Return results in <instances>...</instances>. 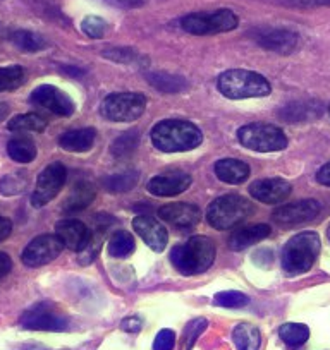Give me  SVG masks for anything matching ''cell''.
Segmentation results:
<instances>
[{
	"instance_id": "cell-48",
	"label": "cell",
	"mask_w": 330,
	"mask_h": 350,
	"mask_svg": "<svg viewBox=\"0 0 330 350\" xmlns=\"http://www.w3.org/2000/svg\"><path fill=\"white\" fill-rule=\"evenodd\" d=\"M9 112H11V109H9V105H8V103L0 102V122H2V120H5V119H8Z\"/></svg>"
},
{
	"instance_id": "cell-45",
	"label": "cell",
	"mask_w": 330,
	"mask_h": 350,
	"mask_svg": "<svg viewBox=\"0 0 330 350\" xmlns=\"http://www.w3.org/2000/svg\"><path fill=\"white\" fill-rule=\"evenodd\" d=\"M316 180H318L322 186L330 187V161H329V163L323 165L322 168H320L318 174H316Z\"/></svg>"
},
{
	"instance_id": "cell-21",
	"label": "cell",
	"mask_w": 330,
	"mask_h": 350,
	"mask_svg": "<svg viewBox=\"0 0 330 350\" xmlns=\"http://www.w3.org/2000/svg\"><path fill=\"white\" fill-rule=\"evenodd\" d=\"M268 235H270V227L265 224L238 228V230L229 237V247H231L232 251H244V249H248L250 245L267 239Z\"/></svg>"
},
{
	"instance_id": "cell-9",
	"label": "cell",
	"mask_w": 330,
	"mask_h": 350,
	"mask_svg": "<svg viewBox=\"0 0 330 350\" xmlns=\"http://www.w3.org/2000/svg\"><path fill=\"white\" fill-rule=\"evenodd\" d=\"M19 323L23 328L33 332H66L69 328V319L49 302L33 306L21 316Z\"/></svg>"
},
{
	"instance_id": "cell-50",
	"label": "cell",
	"mask_w": 330,
	"mask_h": 350,
	"mask_svg": "<svg viewBox=\"0 0 330 350\" xmlns=\"http://www.w3.org/2000/svg\"><path fill=\"white\" fill-rule=\"evenodd\" d=\"M327 235H329V241H330V225H329V228H327Z\"/></svg>"
},
{
	"instance_id": "cell-32",
	"label": "cell",
	"mask_w": 330,
	"mask_h": 350,
	"mask_svg": "<svg viewBox=\"0 0 330 350\" xmlns=\"http://www.w3.org/2000/svg\"><path fill=\"white\" fill-rule=\"evenodd\" d=\"M138 144H140V133L138 131H127L123 133L112 144V154L116 158H127L136 151Z\"/></svg>"
},
{
	"instance_id": "cell-24",
	"label": "cell",
	"mask_w": 330,
	"mask_h": 350,
	"mask_svg": "<svg viewBox=\"0 0 330 350\" xmlns=\"http://www.w3.org/2000/svg\"><path fill=\"white\" fill-rule=\"evenodd\" d=\"M97 131L92 127H86V129H76L69 131V133H64L60 136L59 144L60 148H64L66 151L71 153H83V151L92 150L93 143H95Z\"/></svg>"
},
{
	"instance_id": "cell-4",
	"label": "cell",
	"mask_w": 330,
	"mask_h": 350,
	"mask_svg": "<svg viewBox=\"0 0 330 350\" xmlns=\"http://www.w3.org/2000/svg\"><path fill=\"white\" fill-rule=\"evenodd\" d=\"M320 252V237L315 232H303L285 242L282 249V268L288 275H301L313 267Z\"/></svg>"
},
{
	"instance_id": "cell-44",
	"label": "cell",
	"mask_w": 330,
	"mask_h": 350,
	"mask_svg": "<svg viewBox=\"0 0 330 350\" xmlns=\"http://www.w3.org/2000/svg\"><path fill=\"white\" fill-rule=\"evenodd\" d=\"M12 259L9 258L8 252H0V278H4L5 275L11 271Z\"/></svg>"
},
{
	"instance_id": "cell-18",
	"label": "cell",
	"mask_w": 330,
	"mask_h": 350,
	"mask_svg": "<svg viewBox=\"0 0 330 350\" xmlns=\"http://www.w3.org/2000/svg\"><path fill=\"white\" fill-rule=\"evenodd\" d=\"M292 186L284 179H260L250 186V194L265 204L284 203L291 194Z\"/></svg>"
},
{
	"instance_id": "cell-51",
	"label": "cell",
	"mask_w": 330,
	"mask_h": 350,
	"mask_svg": "<svg viewBox=\"0 0 330 350\" xmlns=\"http://www.w3.org/2000/svg\"><path fill=\"white\" fill-rule=\"evenodd\" d=\"M329 113H330V107H329Z\"/></svg>"
},
{
	"instance_id": "cell-31",
	"label": "cell",
	"mask_w": 330,
	"mask_h": 350,
	"mask_svg": "<svg viewBox=\"0 0 330 350\" xmlns=\"http://www.w3.org/2000/svg\"><path fill=\"white\" fill-rule=\"evenodd\" d=\"M8 127L11 131H14V133H28V131L42 133V131H45L47 122L38 113H23V116L12 117L9 120Z\"/></svg>"
},
{
	"instance_id": "cell-22",
	"label": "cell",
	"mask_w": 330,
	"mask_h": 350,
	"mask_svg": "<svg viewBox=\"0 0 330 350\" xmlns=\"http://www.w3.org/2000/svg\"><path fill=\"white\" fill-rule=\"evenodd\" d=\"M322 116V105L318 102H292L279 110V117L284 122H309Z\"/></svg>"
},
{
	"instance_id": "cell-35",
	"label": "cell",
	"mask_w": 330,
	"mask_h": 350,
	"mask_svg": "<svg viewBox=\"0 0 330 350\" xmlns=\"http://www.w3.org/2000/svg\"><path fill=\"white\" fill-rule=\"evenodd\" d=\"M25 81V69L18 64L8 67H0V93L16 90Z\"/></svg>"
},
{
	"instance_id": "cell-5",
	"label": "cell",
	"mask_w": 330,
	"mask_h": 350,
	"mask_svg": "<svg viewBox=\"0 0 330 350\" xmlns=\"http://www.w3.org/2000/svg\"><path fill=\"white\" fill-rule=\"evenodd\" d=\"M255 215L253 203L239 196V194H225L217 198L207 210V220L217 230H229L238 227Z\"/></svg>"
},
{
	"instance_id": "cell-38",
	"label": "cell",
	"mask_w": 330,
	"mask_h": 350,
	"mask_svg": "<svg viewBox=\"0 0 330 350\" xmlns=\"http://www.w3.org/2000/svg\"><path fill=\"white\" fill-rule=\"evenodd\" d=\"M26 186H28V179L25 174L5 175L4 179L0 180V193L5 196H14V194H21Z\"/></svg>"
},
{
	"instance_id": "cell-30",
	"label": "cell",
	"mask_w": 330,
	"mask_h": 350,
	"mask_svg": "<svg viewBox=\"0 0 330 350\" xmlns=\"http://www.w3.org/2000/svg\"><path fill=\"white\" fill-rule=\"evenodd\" d=\"M134 247H136V242H134V237L127 230L114 232L109 241V254L117 259L127 258V256L133 254Z\"/></svg>"
},
{
	"instance_id": "cell-26",
	"label": "cell",
	"mask_w": 330,
	"mask_h": 350,
	"mask_svg": "<svg viewBox=\"0 0 330 350\" xmlns=\"http://www.w3.org/2000/svg\"><path fill=\"white\" fill-rule=\"evenodd\" d=\"M148 83L162 93H169V95H176V93L186 92L190 84L184 77L174 76V74L167 72H151L148 74Z\"/></svg>"
},
{
	"instance_id": "cell-36",
	"label": "cell",
	"mask_w": 330,
	"mask_h": 350,
	"mask_svg": "<svg viewBox=\"0 0 330 350\" xmlns=\"http://www.w3.org/2000/svg\"><path fill=\"white\" fill-rule=\"evenodd\" d=\"M215 306H220V308H229V309H239L248 306L250 297L242 292L238 291H225L220 294L215 295Z\"/></svg>"
},
{
	"instance_id": "cell-39",
	"label": "cell",
	"mask_w": 330,
	"mask_h": 350,
	"mask_svg": "<svg viewBox=\"0 0 330 350\" xmlns=\"http://www.w3.org/2000/svg\"><path fill=\"white\" fill-rule=\"evenodd\" d=\"M81 29H83V33L88 38L99 40L105 35L107 23L102 18H99V16H88V18H85L83 23H81Z\"/></svg>"
},
{
	"instance_id": "cell-49",
	"label": "cell",
	"mask_w": 330,
	"mask_h": 350,
	"mask_svg": "<svg viewBox=\"0 0 330 350\" xmlns=\"http://www.w3.org/2000/svg\"><path fill=\"white\" fill-rule=\"evenodd\" d=\"M64 72L71 74V76H74V77L83 76V70H81V69H76V67H64Z\"/></svg>"
},
{
	"instance_id": "cell-11",
	"label": "cell",
	"mask_w": 330,
	"mask_h": 350,
	"mask_svg": "<svg viewBox=\"0 0 330 350\" xmlns=\"http://www.w3.org/2000/svg\"><path fill=\"white\" fill-rule=\"evenodd\" d=\"M64 244L55 234L38 235L33 239L23 251V262L29 268H38L43 265H49L50 261L57 258L62 252Z\"/></svg>"
},
{
	"instance_id": "cell-8",
	"label": "cell",
	"mask_w": 330,
	"mask_h": 350,
	"mask_svg": "<svg viewBox=\"0 0 330 350\" xmlns=\"http://www.w3.org/2000/svg\"><path fill=\"white\" fill-rule=\"evenodd\" d=\"M144 109H147V98L141 93H112L103 98L100 113L112 122H131L140 119Z\"/></svg>"
},
{
	"instance_id": "cell-41",
	"label": "cell",
	"mask_w": 330,
	"mask_h": 350,
	"mask_svg": "<svg viewBox=\"0 0 330 350\" xmlns=\"http://www.w3.org/2000/svg\"><path fill=\"white\" fill-rule=\"evenodd\" d=\"M176 347V333L173 329H160L155 336L153 350H174Z\"/></svg>"
},
{
	"instance_id": "cell-13",
	"label": "cell",
	"mask_w": 330,
	"mask_h": 350,
	"mask_svg": "<svg viewBox=\"0 0 330 350\" xmlns=\"http://www.w3.org/2000/svg\"><path fill=\"white\" fill-rule=\"evenodd\" d=\"M320 213V203L315 200H303L296 203L284 204L277 208L272 215L274 221L281 227H294V225L306 224L313 220Z\"/></svg>"
},
{
	"instance_id": "cell-10",
	"label": "cell",
	"mask_w": 330,
	"mask_h": 350,
	"mask_svg": "<svg viewBox=\"0 0 330 350\" xmlns=\"http://www.w3.org/2000/svg\"><path fill=\"white\" fill-rule=\"evenodd\" d=\"M67 179V170L60 161H53L49 167L40 172L38 179H36V187L33 191L31 203L35 208H42L49 204L60 189L64 187Z\"/></svg>"
},
{
	"instance_id": "cell-42",
	"label": "cell",
	"mask_w": 330,
	"mask_h": 350,
	"mask_svg": "<svg viewBox=\"0 0 330 350\" xmlns=\"http://www.w3.org/2000/svg\"><path fill=\"white\" fill-rule=\"evenodd\" d=\"M282 5L294 9H315V8H329L330 0H279Z\"/></svg>"
},
{
	"instance_id": "cell-27",
	"label": "cell",
	"mask_w": 330,
	"mask_h": 350,
	"mask_svg": "<svg viewBox=\"0 0 330 350\" xmlns=\"http://www.w3.org/2000/svg\"><path fill=\"white\" fill-rule=\"evenodd\" d=\"M140 183V174L136 170H127L123 174H114L107 175L102 179L103 189L109 191V193L119 194V193H127V191L134 189Z\"/></svg>"
},
{
	"instance_id": "cell-16",
	"label": "cell",
	"mask_w": 330,
	"mask_h": 350,
	"mask_svg": "<svg viewBox=\"0 0 330 350\" xmlns=\"http://www.w3.org/2000/svg\"><path fill=\"white\" fill-rule=\"evenodd\" d=\"M158 217L176 228H193L201 220V210L191 203H170L158 210Z\"/></svg>"
},
{
	"instance_id": "cell-3",
	"label": "cell",
	"mask_w": 330,
	"mask_h": 350,
	"mask_svg": "<svg viewBox=\"0 0 330 350\" xmlns=\"http://www.w3.org/2000/svg\"><path fill=\"white\" fill-rule=\"evenodd\" d=\"M217 88L229 100L262 98V96H268L272 92L267 77L255 70L246 69H231L222 72L218 76Z\"/></svg>"
},
{
	"instance_id": "cell-29",
	"label": "cell",
	"mask_w": 330,
	"mask_h": 350,
	"mask_svg": "<svg viewBox=\"0 0 330 350\" xmlns=\"http://www.w3.org/2000/svg\"><path fill=\"white\" fill-rule=\"evenodd\" d=\"M279 336L289 349H299L309 338V328L301 323H285L279 328Z\"/></svg>"
},
{
	"instance_id": "cell-40",
	"label": "cell",
	"mask_w": 330,
	"mask_h": 350,
	"mask_svg": "<svg viewBox=\"0 0 330 350\" xmlns=\"http://www.w3.org/2000/svg\"><path fill=\"white\" fill-rule=\"evenodd\" d=\"M103 57L119 64H131L140 59V55L131 49H109L103 52Z\"/></svg>"
},
{
	"instance_id": "cell-1",
	"label": "cell",
	"mask_w": 330,
	"mask_h": 350,
	"mask_svg": "<svg viewBox=\"0 0 330 350\" xmlns=\"http://www.w3.org/2000/svg\"><path fill=\"white\" fill-rule=\"evenodd\" d=\"M151 143L164 153H183L194 150L203 141V134L193 122L179 119L162 120L151 129Z\"/></svg>"
},
{
	"instance_id": "cell-7",
	"label": "cell",
	"mask_w": 330,
	"mask_h": 350,
	"mask_svg": "<svg viewBox=\"0 0 330 350\" xmlns=\"http://www.w3.org/2000/svg\"><path fill=\"white\" fill-rule=\"evenodd\" d=\"M239 18L229 9H218L214 12H193L184 16L181 26L186 33L196 36L227 33L238 28Z\"/></svg>"
},
{
	"instance_id": "cell-43",
	"label": "cell",
	"mask_w": 330,
	"mask_h": 350,
	"mask_svg": "<svg viewBox=\"0 0 330 350\" xmlns=\"http://www.w3.org/2000/svg\"><path fill=\"white\" fill-rule=\"evenodd\" d=\"M141 326H143V321L138 316H129V318L123 319V323H120V328L127 333H138Z\"/></svg>"
},
{
	"instance_id": "cell-20",
	"label": "cell",
	"mask_w": 330,
	"mask_h": 350,
	"mask_svg": "<svg viewBox=\"0 0 330 350\" xmlns=\"http://www.w3.org/2000/svg\"><path fill=\"white\" fill-rule=\"evenodd\" d=\"M250 174V165L246 161L236 160V158H224V160H218L215 163V175L222 183L231 184V186L246 183Z\"/></svg>"
},
{
	"instance_id": "cell-17",
	"label": "cell",
	"mask_w": 330,
	"mask_h": 350,
	"mask_svg": "<svg viewBox=\"0 0 330 350\" xmlns=\"http://www.w3.org/2000/svg\"><path fill=\"white\" fill-rule=\"evenodd\" d=\"M55 235L62 241L64 247H69L71 251L81 252L88 245L92 232L88 230V227L83 221L67 218V220L57 221Z\"/></svg>"
},
{
	"instance_id": "cell-46",
	"label": "cell",
	"mask_w": 330,
	"mask_h": 350,
	"mask_svg": "<svg viewBox=\"0 0 330 350\" xmlns=\"http://www.w3.org/2000/svg\"><path fill=\"white\" fill-rule=\"evenodd\" d=\"M11 232H12L11 220H9V218H5V217H0V242L5 241V239L11 235Z\"/></svg>"
},
{
	"instance_id": "cell-2",
	"label": "cell",
	"mask_w": 330,
	"mask_h": 350,
	"mask_svg": "<svg viewBox=\"0 0 330 350\" xmlns=\"http://www.w3.org/2000/svg\"><path fill=\"white\" fill-rule=\"evenodd\" d=\"M215 242L207 235H194L170 252L174 268L184 277L205 273L214 265Z\"/></svg>"
},
{
	"instance_id": "cell-19",
	"label": "cell",
	"mask_w": 330,
	"mask_h": 350,
	"mask_svg": "<svg viewBox=\"0 0 330 350\" xmlns=\"http://www.w3.org/2000/svg\"><path fill=\"white\" fill-rule=\"evenodd\" d=\"M255 40L264 49L275 53H282V55H288V53H291L298 46V35L291 31V29L284 28L260 29L257 36H255Z\"/></svg>"
},
{
	"instance_id": "cell-25",
	"label": "cell",
	"mask_w": 330,
	"mask_h": 350,
	"mask_svg": "<svg viewBox=\"0 0 330 350\" xmlns=\"http://www.w3.org/2000/svg\"><path fill=\"white\" fill-rule=\"evenodd\" d=\"M232 342L238 350H262V332L255 325L241 323L232 329Z\"/></svg>"
},
{
	"instance_id": "cell-12",
	"label": "cell",
	"mask_w": 330,
	"mask_h": 350,
	"mask_svg": "<svg viewBox=\"0 0 330 350\" xmlns=\"http://www.w3.org/2000/svg\"><path fill=\"white\" fill-rule=\"evenodd\" d=\"M31 102L49 112L60 117H69L74 113V102L59 88L52 84H42L31 93Z\"/></svg>"
},
{
	"instance_id": "cell-6",
	"label": "cell",
	"mask_w": 330,
	"mask_h": 350,
	"mask_svg": "<svg viewBox=\"0 0 330 350\" xmlns=\"http://www.w3.org/2000/svg\"><path fill=\"white\" fill-rule=\"evenodd\" d=\"M239 143L251 151L272 153L288 146V136L274 124H248L238 131Z\"/></svg>"
},
{
	"instance_id": "cell-28",
	"label": "cell",
	"mask_w": 330,
	"mask_h": 350,
	"mask_svg": "<svg viewBox=\"0 0 330 350\" xmlns=\"http://www.w3.org/2000/svg\"><path fill=\"white\" fill-rule=\"evenodd\" d=\"M8 154L18 163H31L36 158V146L29 137H12L8 143Z\"/></svg>"
},
{
	"instance_id": "cell-23",
	"label": "cell",
	"mask_w": 330,
	"mask_h": 350,
	"mask_svg": "<svg viewBox=\"0 0 330 350\" xmlns=\"http://www.w3.org/2000/svg\"><path fill=\"white\" fill-rule=\"evenodd\" d=\"M97 189L90 180H79L74 184L73 191L64 201V211L67 213H77V211L85 210L95 201Z\"/></svg>"
},
{
	"instance_id": "cell-14",
	"label": "cell",
	"mask_w": 330,
	"mask_h": 350,
	"mask_svg": "<svg viewBox=\"0 0 330 350\" xmlns=\"http://www.w3.org/2000/svg\"><path fill=\"white\" fill-rule=\"evenodd\" d=\"M193 179L188 172L169 170L157 175L148 183V193L158 198H170L184 193L191 186Z\"/></svg>"
},
{
	"instance_id": "cell-37",
	"label": "cell",
	"mask_w": 330,
	"mask_h": 350,
	"mask_svg": "<svg viewBox=\"0 0 330 350\" xmlns=\"http://www.w3.org/2000/svg\"><path fill=\"white\" fill-rule=\"evenodd\" d=\"M207 326H208V321L205 318L193 319V321L186 326V329H184L183 333V350L193 349L194 343H196V340L200 338L201 333L207 329Z\"/></svg>"
},
{
	"instance_id": "cell-47",
	"label": "cell",
	"mask_w": 330,
	"mask_h": 350,
	"mask_svg": "<svg viewBox=\"0 0 330 350\" xmlns=\"http://www.w3.org/2000/svg\"><path fill=\"white\" fill-rule=\"evenodd\" d=\"M114 5L123 9H136L140 5H143V0H109Z\"/></svg>"
},
{
	"instance_id": "cell-15",
	"label": "cell",
	"mask_w": 330,
	"mask_h": 350,
	"mask_svg": "<svg viewBox=\"0 0 330 350\" xmlns=\"http://www.w3.org/2000/svg\"><path fill=\"white\" fill-rule=\"evenodd\" d=\"M133 228L144 241V244L155 252H162L167 245L169 235L164 225L151 215H138L133 220Z\"/></svg>"
},
{
	"instance_id": "cell-34",
	"label": "cell",
	"mask_w": 330,
	"mask_h": 350,
	"mask_svg": "<svg viewBox=\"0 0 330 350\" xmlns=\"http://www.w3.org/2000/svg\"><path fill=\"white\" fill-rule=\"evenodd\" d=\"M105 225H99L95 228V232H92V237H90L88 245H86L83 251L79 252V265H90V262L95 261V258L99 256L100 249H102L103 237H105Z\"/></svg>"
},
{
	"instance_id": "cell-33",
	"label": "cell",
	"mask_w": 330,
	"mask_h": 350,
	"mask_svg": "<svg viewBox=\"0 0 330 350\" xmlns=\"http://www.w3.org/2000/svg\"><path fill=\"white\" fill-rule=\"evenodd\" d=\"M11 40L23 52H38L45 46V40L42 36L33 31H26V29H18V31L12 33Z\"/></svg>"
}]
</instances>
